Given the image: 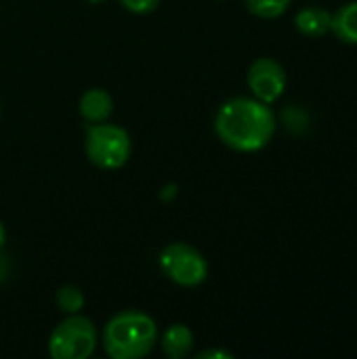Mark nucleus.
Returning a JSON list of instances; mask_svg holds the SVG:
<instances>
[{
	"label": "nucleus",
	"instance_id": "3",
	"mask_svg": "<svg viewBox=\"0 0 357 359\" xmlns=\"http://www.w3.org/2000/svg\"><path fill=\"white\" fill-rule=\"evenodd\" d=\"M84 151L86 158L103 170H118L122 168L133 151L130 135L116 124L97 122L86 128L84 137Z\"/></svg>",
	"mask_w": 357,
	"mask_h": 359
},
{
	"label": "nucleus",
	"instance_id": "12",
	"mask_svg": "<svg viewBox=\"0 0 357 359\" xmlns=\"http://www.w3.org/2000/svg\"><path fill=\"white\" fill-rule=\"evenodd\" d=\"M55 303H57L59 311H63L67 316H74V313H80V309L84 307V294L76 286H61L57 290Z\"/></svg>",
	"mask_w": 357,
	"mask_h": 359
},
{
	"label": "nucleus",
	"instance_id": "11",
	"mask_svg": "<svg viewBox=\"0 0 357 359\" xmlns=\"http://www.w3.org/2000/svg\"><path fill=\"white\" fill-rule=\"evenodd\" d=\"M292 0H244L246 8L261 19H276L288 11Z\"/></svg>",
	"mask_w": 357,
	"mask_h": 359
},
{
	"label": "nucleus",
	"instance_id": "5",
	"mask_svg": "<svg viewBox=\"0 0 357 359\" xmlns=\"http://www.w3.org/2000/svg\"><path fill=\"white\" fill-rule=\"evenodd\" d=\"M160 269L170 282L185 288H196L208 278V263L204 255L185 242L168 244L160 252Z\"/></svg>",
	"mask_w": 357,
	"mask_h": 359
},
{
	"label": "nucleus",
	"instance_id": "18",
	"mask_svg": "<svg viewBox=\"0 0 357 359\" xmlns=\"http://www.w3.org/2000/svg\"><path fill=\"white\" fill-rule=\"evenodd\" d=\"M86 2H90V4H99V2H103V0H86Z\"/></svg>",
	"mask_w": 357,
	"mask_h": 359
},
{
	"label": "nucleus",
	"instance_id": "10",
	"mask_svg": "<svg viewBox=\"0 0 357 359\" xmlns=\"http://www.w3.org/2000/svg\"><path fill=\"white\" fill-rule=\"evenodd\" d=\"M194 347V334L185 324H173L166 328L162 337V349L166 358L181 359L185 358Z\"/></svg>",
	"mask_w": 357,
	"mask_h": 359
},
{
	"label": "nucleus",
	"instance_id": "4",
	"mask_svg": "<svg viewBox=\"0 0 357 359\" xmlns=\"http://www.w3.org/2000/svg\"><path fill=\"white\" fill-rule=\"evenodd\" d=\"M99 334L84 316H69L48 337V355L55 359H86L97 349Z\"/></svg>",
	"mask_w": 357,
	"mask_h": 359
},
{
	"label": "nucleus",
	"instance_id": "8",
	"mask_svg": "<svg viewBox=\"0 0 357 359\" xmlns=\"http://www.w3.org/2000/svg\"><path fill=\"white\" fill-rule=\"evenodd\" d=\"M330 23H332V13L326 8H320V6H305L295 17L297 29L309 38H320V36L328 34Z\"/></svg>",
	"mask_w": 357,
	"mask_h": 359
},
{
	"label": "nucleus",
	"instance_id": "6",
	"mask_svg": "<svg viewBox=\"0 0 357 359\" xmlns=\"http://www.w3.org/2000/svg\"><path fill=\"white\" fill-rule=\"evenodd\" d=\"M246 82H248L252 97L269 105L282 97V93L286 90L288 78H286V69L280 61H276L271 57H259L248 67Z\"/></svg>",
	"mask_w": 357,
	"mask_h": 359
},
{
	"label": "nucleus",
	"instance_id": "17",
	"mask_svg": "<svg viewBox=\"0 0 357 359\" xmlns=\"http://www.w3.org/2000/svg\"><path fill=\"white\" fill-rule=\"evenodd\" d=\"M4 242H6V229H4V225H2V221H0V250H2V246H4Z\"/></svg>",
	"mask_w": 357,
	"mask_h": 359
},
{
	"label": "nucleus",
	"instance_id": "13",
	"mask_svg": "<svg viewBox=\"0 0 357 359\" xmlns=\"http://www.w3.org/2000/svg\"><path fill=\"white\" fill-rule=\"evenodd\" d=\"M282 120H284L286 128L292 130V133H303L307 128V124H309L307 111L301 109V107H295V105H290L288 109L282 111Z\"/></svg>",
	"mask_w": 357,
	"mask_h": 359
},
{
	"label": "nucleus",
	"instance_id": "15",
	"mask_svg": "<svg viewBox=\"0 0 357 359\" xmlns=\"http://www.w3.org/2000/svg\"><path fill=\"white\" fill-rule=\"evenodd\" d=\"M198 359H210V358H217V359H231L234 355L231 353H227V351H219V349H210V351H202V353H198L196 355Z\"/></svg>",
	"mask_w": 357,
	"mask_h": 359
},
{
	"label": "nucleus",
	"instance_id": "9",
	"mask_svg": "<svg viewBox=\"0 0 357 359\" xmlns=\"http://www.w3.org/2000/svg\"><path fill=\"white\" fill-rule=\"evenodd\" d=\"M330 32L345 44H357V0L339 6L332 13Z\"/></svg>",
	"mask_w": 357,
	"mask_h": 359
},
{
	"label": "nucleus",
	"instance_id": "14",
	"mask_svg": "<svg viewBox=\"0 0 357 359\" xmlns=\"http://www.w3.org/2000/svg\"><path fill=\"white\" fill-rule=\"evenodd\" d=\"M120 4L130 11V13H137V15H145V13H151L158 8L160 0H120Z\"/></svg>",
	"mask_w": 357,
	"mask_h": 359
},
{
	"label": "nucleus",
	"instance_id": "16",
	"mask_svg": "<svg viewBox=\"0 0 357 359\" xmlns=\"http://www.w3.org/2000/svg\"><path fill=\"white\" fill-rule=\"evenodd\" d=\"M8 276H11V263H8L6 255H2V250H0V284L6 282Z\"/></svg>",
	"mask_w": 357,
	"mask_h": 359
},
{
	"label": "nucleus",
	"instance_id": "1",
	"mask_svg": "<svg viewBox=\"0 0 357 359\" xmlns=\"http://www.w3.org/2000/svg\"><path fill=\"white\" fill-rule=\"evenodd\" d=\"M215 133L236 151H259L276 133V116L267 103L255 97H234L219 107Z\"/></svg>",
	"mask_w": 357,
	"mask_h": 359
},
{
	"label": "nucleus",
	"instance_id": "7",
	"mask_svg": "<svg viewBox=\"0 0 357 359\" xmlns=\"http://www.w3.org/2000/svg\"><path fill=\"white\" fill-rule=\"evenodd\" d=\"M78 109H80V116L86 122H90V124L105 122L112 116V111H114V99L103 88H88L80 97Z\"/></svg>",
	"mask_w": 357,
	"mask_h": 359
},
{
	"label": "nucleus",
	"instance_id": "2",
	"mask_svg": "<svg viewBox=\"0 0 357 359\" xmlns=\"http://www.w3.org/2000/svg\"><path fill=\"white\" fill-rule=\"evenodd\" d=\"M158 341L154 318L143 311L126 309L116 313L103 328L105 353L114 359H141L151 353Z\"/></svg>",
	"mask_w": 357,
	"mask_h": 359
}]
</instances>
